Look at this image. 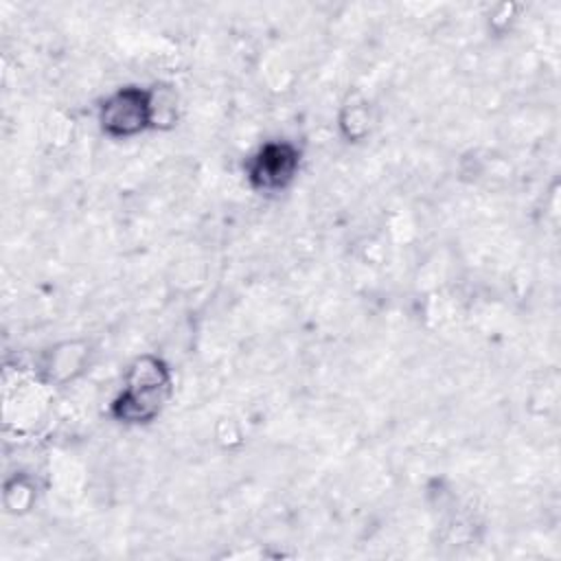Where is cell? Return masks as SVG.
<instances>
[{
	"label": "cell",
	"mask_w": 561,
	"mask_h": 561,
	"mask_svg": "<svg viewBox=\"0 0 561 561\" xmlns=\"http://www.w3.org/2000/svg\"><path fill=\"white\" fill-rule=\"evenodd\" d=\"M171 368L158 355L136 357L125 375L123 390L112 401V416L127 425L153 421L171 397Z\"/></svg>",
	"instance_id": "obj_1"
},
{
	"label": "cell",
	"mask_w": 561,
	"mask_h": 561,
	"mask_svg": "<svg viewBox=\"0 0 561 561\" xmlns=\"http://www.w3.org/2000/svg\"><path fill=\"white\" fill-rule=\"evenodd\" d=\"M88 357V346L79 342H64L55 348H50L42 359V379L48 383H66L75 379Z\"/></svg>",
	"instance_id": "obj_4"
},
{
	"label": "cell",
	"mask_w": 561,
	"mask_h": 561,
	"mask_svg": "<svg viewBox=\"0 0 561 561\" xmlns=\"http://www.w3.org/2000/svg\"><path fill=\"white\" fill-rule=\"evenodd\" d=\"M340 127L348 140H359L368 131V107L364 101H353L344 105L340 116Z\"/></svg>",
	"instance_id": "obj_5"
},
{
	"label": "cell",
	"mask_w": 561,
	"mask_h": 561,
	"mask_svg": "<svg viewBox=\"0 0 561 561\" xmlns=\"http://www.w3.org/2000/svg\"><path fill=\"white\" fill-rule=\"evenodd\" d=\"M99 127L110 138H134L156 127L153 88L125 85L107 94L99 105Z\"/></svg>",
	"instance_id": "obj_2"
},
{
	"label": "cell",
	"mask_w": 561,
	"mask_h": 561,
	"mask_svg": "<svg viewBox=\"0 0 561 561\" xmlns=\"http://www.w3.org/2000/svg\"><path fill=\"white\" fill-rule=\"evenodd\" d=\"M302 153L289 140H267L245 160V178L254 191L278 193L287 188L300 169Z\"/></svg>",
	"instance_id": "obj_3"
}]
</instances>
